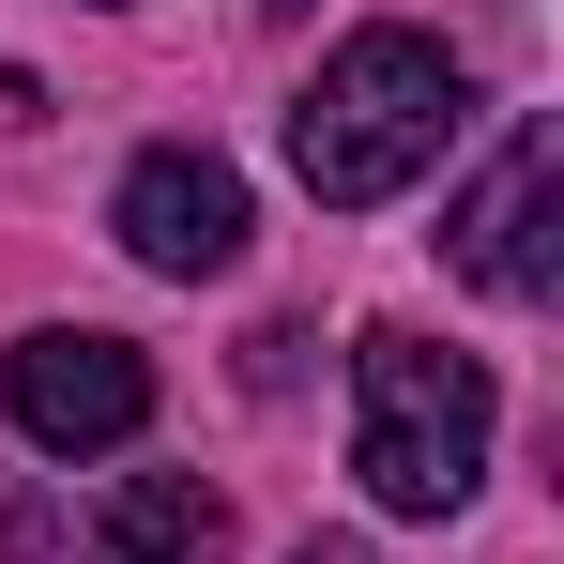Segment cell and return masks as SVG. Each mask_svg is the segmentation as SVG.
Masks as SVG:
<instances>
[{
	"instance_id": "obj_5",
	"label": "cell",
	"mask_w": 564,
	"mask_h": 564,
	"mask_svg": "<svg viewBox=\"0 0 564 564\" xmlns=\"http://www.w3.org/2000/svg\"><path fill=\"white\" fill-rule=\"evenodd\" d=\"M107 229H122L153 275H229V260H245V169L198 153V138H153V153L122 169V198H107Z\"/></svg>"
},
{
	"instance_id": "obj_8",
	"label": "cell",
	"mask_w": 564,
	"mask_h": 564,
	"mask_svg": "<svg viewBox=\"0 0 564 564\" xmlns=\"http://www.w3.org/2000/svg\"><path fill=\"white\" fill-rule=\"evenodd\" d=\"M275 15H305V0H275Z\"/></svg>"
},
{
	"instance_id": "obj_1",
	"label": "cell",
	"mask_w": 564,
	"mask_h": 564,
	"mask_svg": "<svg viewBox=\"0 0 564 564\" xmlns=\"http://www.w3.org/2000/svg\"><path fill=\"white\" fill-rule=\"evenodd\" d=\"M458 122H473L458 46H427V31H351V46L305 77V107H290V169H305L321 214H381V198H412L443 169Z\"/></svg>"
},
{
	"instance_id": "obj_7",
	"label": "cell",
	"mask_w": 564,
	"mask_h": 564,
	"mask_svg": "<svg viewBox=\"0 0 564 564\" xmlns=\"http://www.w3.org/2000/svg\"><path fill=\"white\" fill-rule=\"evenodd\" d=\"M290 564H351V550H290Z\"/></svg>"
},
{
	"instance_id": "obj_4",
	"label": "cell",
	"mask_w": 564,
	"mask_h": 564,
	"mask_svg": "<svg viewBox=\"0 0 564 564\" xmlns=\"http://www.w3.org/2000/svg\"><path fill=\"white\" fill-rule=\"evenodd\" d=\"M550 198H564V138H550V122H519V138L488 153V184L443 214V260H458L473 290H503V305H550V275H564Z\"/></svg>"
},
{
	"instance_id": "obj_9",
	"label": "cell",
	"mask_w": 564,
	"mask_h": 564,
	"mask_svg": "<svg viewBox=\"0 0 564 564\" xmlns=\"http://www.w3.org/2000/svg\"><path fill=\"white\" fill-rule=\"evenodd\" d=\"M93 15H107V0H93Z\"/></svg>"
},
{
	"instance_id": "obj_3",
	"label": "cell",
	"mask_w": 564,
	"mask_h": 564,
	"mask_svg": "<svg viewBox=\"0 0 564 564\" xmlns=\"http://www.w3.org/2000/svg\"><path fill=\"white\" fill-rule=\"evenodd\" d=\"M0 412L46 443V458H107L153 427V351L138 336H93V321H46L0 351Z\"/></svg>"
},
{
	"instance_id": "obj_6",
	"label": "cell",
	"mask_w": 564,
	"mask_h": 564,
	"mask_svg": "<svg viewBox=\"0 0 564 564\" xmlns=\"http://www.w3.org/2000/svg\"><path fill=\"white\" fill-rule=\"evenodd\" d=\"M77 550L93 564H229V503H214L198 473H122Z\"/></svg>"
},
{
	"instance_id": "obj_2",
	"label": "cell",
	"mask_w": 564,
	"mask_h": 564,
	"mask_svg": "<svg viewBox=\"0 0 564 564\" xmlns=\"http://www.w3.org/2000/svg\"><path fill=\"white\" fill-rule=\"evenodd\" d=\"M488 427H503V397H488L473 351H443V336L351 351V473H367L381 519H458L488 488Z\"/></svg>"
}]
</instances>
